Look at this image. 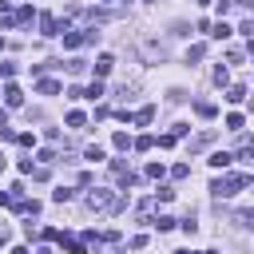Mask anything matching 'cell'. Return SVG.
<instances>
[{
  "instance_id": "6da1fadb",
  "label": "cell",
  "mask_w": 254,
  "mask_h": 254,
  "mask_svg": "<svg viewBox=\"0 0 254 254\" xmlns=\"http://www.w3.org/2000/svg\"><path fill=\"white\" fill-rule=\"evenodd\" d=\"M246 183H250L246 175H218V179L210 183V190H214V198H234Z\"/></svg>"
},
{
  "instance_id": "7a4b0ae2",
  "label": "cell",
  "mask_w": 254,
  "mask_h": 254,
  "mask_svg": "<svg viewBox=\"0 0 254 254\" xmlns=\"http://www.w3.org/2000/svg\"><path fill=\"white\" fill-rule=\"evenodd\" d=\"M87 206H91V210H123V202H119L111 190H103V187L87 190Z\"/></svg>"
},
{
  "instance_id": "3957f363",
  "label": "cell",
  "mask_w": 254,
  "mask_h": 254,
  "mask_svg": "<svg viewBox=\"0 0 254 254\" xmlns=\"http://www.w3.org/2000/svg\"><path fill=\"white\" fill-rule=\"evenodd\" d=\"M95 36H99L95 28H87V32H64V48H71V52H75V48H83V44H91Z\"/></svg>"
},
{
  "instance_id": "277c9868",
  "label": "cell",
  "mask_w": 254,
  "mask_h": 254,
  "mask_svg": "<svg viewBox=\"0 0 254 254\" xmlns=\"http://www.w3.org/2000/svg\"><path fill=\"white\" fill-rule=\"evenodd\" d=\"M234 159L254 163V139H250V135H242V139H238V155H234Z\"/></svg>"
},
{
  "instance_id": "5b68a950",
  "label": "cell",
  "mask_w": 254,
  "mask_h": 254,
  "mask_svg": "<svg viewBox=\"0 0 254 254\" xmlns=\"http://www.w3.org/2000/svg\"><path fill=\"white\" fill-rule=\"evenodd\" d=\"M4 103H8V107H24V91H20L16 83H8V87H4Z\"/></svg>"
},
{
  "instance_id": "8992f818",
  "label": "cell",
  "mask_w": 254,
  "mask_h": 254,
  "mask_svg": "<svg viewBox=\"0 0 254 254\" xmlns=\"http://www.w3.org/2000/svg\"><path fill=\"white\" fill-rule=\"evenodd\" d=\"M206 163H210V167H214V171H226V167H230V163H234V155H230V151H214V155H210V159H206Z\"/></svg>"
},
{
  "instance_id": "52a82bcc",
  "label": "cell",
  "mask_w": 254,
  "mask_h": 254,
  "mask_svg": "<svg viewBox=\"0 0 254 254\" xmlns=\"http://www.w3.org/2000/svg\"><path fill=\"white\" fill-rule=\"evenodd\" d=\"M111 67H115V56H107V52H103V56L95 60V79H103V75H107Z\"/></svg>"
},
{
  "instance_id": "ba28073f",
  "label": "cell",
  "mask_w": 254,
  "mask_h": 254,
  "mask_svg": "<svg viewBox=\"0 0 254 254\" xmlns=\"http://www.w3.org/2000/svg\"><path fill=\"white\" fill-rule=\"evenodd\" d=\"M214 111H218V107H214L210 99H198V103H194V115H198V119H214Z\"/></svg>"
},
{
  "instance_id": "9c48e42d",
  "label": "cell",
  "mask_w": 254,
  "mask_h": 254,
  "mask_svg": "<svg viewBox=\"0 0 254 254\" xmlns=\"http://www.w3.org/2000/svg\"><path fill=\"white\" fill-rule=\"evenodd\" d=\"M242 99H246V87L242 83H230L226 87V103H242Z\"/></svg>"
},
{
  "instance_id": "30bf717a",
  "label": "cell",
  "mask_w": 254,
  "mask_h": 254,
  "mask_svg": "<svg viewBox=\"0 0 254 254\" xmlns=\"http://www.w3.org/2000/svg\"><path fill=\"white\" fill-rule=\"evenodd\" d=\"M151 119H155V107H139V111L131 115V123H139V127H147Z\"/></svg>"
},
{
  "instance_id": "8fae6325",
  "label": "cell",
  "mask_w": 254,
  "mask_h": 254,
  "mask_svg": "<svg viewBox=\"0 0 254 254\" xmlns=\"http://www.w3.org/2000/svg\"><path fill=\"white\" fill-rule=\"evenodd\" d=\"M60 242H64V250H67V254H87V246H83V242H75V238H67V234H60Z\"/></svg>"
},
{
  "instance_id": "7c38bea8",
  "label": "cell",
  "mask_w": 254,
  "mask_h": 254,
  "mask_svg": "<svg viewBox=\"0 0 254 254\" xmlns=\"http://www.w3.org/2000/svg\"><path fill=\"white\" fill-rule=\"evenodd\" d=\"M28 20H32V8H20V12H16V16H8L4 24H8V28H16V24H28Z\"/></svg>"
},
{
  "instance_id": "4fadbf2b",
  "label": "cell",
  "mask_w": 254,
  "mask_h": 254,
  "mask_svg": "<svg viewBox=\"0 0 254 254\" xmlns=\"http://www.w3.org/2000/svg\"><path fill=\"white\" fill-rule=\"evenodd\" d=\"M206 36H214V40H226V36H230V24H226V20H218V24H210V32H206Z\"/></svg>"
},
{
  "instance_id": "5bb4252c",
  "label": "cell",
  "mask_w": 254,
  "mask_h": 254,
  "mask_svg": "<svg viewBox=\"0 0 254 254\" xmlns=\"http://www.w3.org/2000/svg\"><path fill=\"white\" fill-rule=\"evenodd\" d=\"M202 56H206V44H190L187 48V64H198Z\"/></svg>"
},
{
  "instance_id": "9a60e30c",
  "label": "cell",
  "mask_w": 254,
  "mask_h": 254,
  "mask_svg": "<svg viewBox=\"0 0 254 254\" xmlns=\"http://www.w3.org/2000/svg\"><path fill=\"white\" fill-rule=\"evenodd\" d=\"M36 91H40V95H60V83H56V79H40Z\"/></svg>"
},
{
  "instance_id": "2e32d148",
  "label": "cell",
  "mask_w": 254,
  "mask_h": 254,
  "mask_svg": "<svg viewBox=\"0 0 254 254\" xmlns=\"http://www.w3.org/2000/svg\"><path fill=\"white\" fill-rule=\"evenodd\" d=\"M210 139H214V131H202L198 139H190V155H194V151H202V147H210Z\"/></svg>"
},
{
  "instance_id": "e0dca14e",
  "label": "cell",
  "mask_w": 254,
  "mask_h": 254,
  "mask_svg": "<svg viewBox=\"0 0 254 254\" xmlns=\"http://www.w3.org/2000/svg\"><path fill=\"white\" fill-rule=\"evenodd\" d=\"M151 210H155V198H143V202L135 206V218H143V222H147V218H151Z\"/></svg>"
},
{
  "instance_id": "ac0fdd59",
  "label": "cell",
  "mask_w": 254,
  "mask_h": 254,
  "mask_svg": "<svg viewBox=\"0 0 254 254\" xmlns=\"http://www.w3.org/2000/svg\"><path fill=\"white\" fill-rule=\"evenodd\" d=\"M111 147H115V151H127V147H131L127 131H115V135H111Z\"/></svg>"
},
{
  "instance_id": "d6986e66",
  "label": "cell",
  "mask_w": 254,
  "mask_h": 254,
  "mask_svg": "<svg viewBox=\"0 0 254 254\" xmlns=\"http://www.w3.org/2000/svg\"><path fill=\"white\" fill-rule=\"evenodd\" d=\"M131 147H135V151H151V147H155V135H139Z\"/></svg>"
},
{
  "instance_id": "ffe728a7",
  "label": "cell",
  "mask_w": 254,
  "mask_h": 254,
  "mask_svg": "<svg viewBox=\"0 0 254 254\" xmlns=\"http://www.w3.org/2000/svg\"><path fill=\"white\" fill-rule=\"evenodd\" d=\"M52 198H56V202H71V198H75V190H71V187H56V194H52Z\"/></svg>"
},
{
  "instance_id": "44dd1931",
  "label": "cell",
  "mask_w": 254,
  "mask_h": 254,
  "mask_svg": "<svg viewBox=\"0 0 254 254\" xmlns=\"http://www.w3.org/2000/svg\"><path fill=\"white\" fill-rule=\"evenodd\" d=\"M83 123H87L83 111H67V127H83Z\"/></svg>"
},
{
  "instance_id": "7402d4cb",
  "label": "cell",
  "mask_w": 254,
  "mask_h": 254,
  "mask_svg": "<svg viewBox=\"0 0 254 254\" xmlns=\"http://www.w3.org/2000/svg\"><path fill=\"white\" fill-rule=\"evenodd\" d=\"M83 159H91V163H99V159H103V147H95V143H91V147H83Z\"/></svg>"
},
{
  "instance_id": "603a6c76",
  "label": "cell",
  "mask_w": 254,
  "mask_h": 254,
  "mask_svg": "<svg viewBox=\"0 0 254 254\" xmlns=\"http://www.w3.org/2000/svg\"><path fill=\"white\" fill-rule=\"evenodd\" d=\"M99 95H103V83H99V79H95V83H91V87H87V91H83V99H99Z\"/></svg>"
},
{
  "instance_id": "cb8c5ba5",
  "label": "cell",
  "mask_w": 254,
  "mask_h": 254,
  "mask_svg": "<svg viewBox=\"0 0 254 254\" xmlns=\"http://www.w3.org/2000/svg\"><path fill=\"white\" fill-rule=\"evenodd\" d=\"M226 127H230V131H242V115L230 111V115H226Z\"/></svg>"
},
{
  "instance_id": "d4e9b609",
  "label": "cell",
  "mask_w": 254,
  "mask_h": 254,
  "mask_svg": "<svg viewBox=\"0 0 254 254\" xmlns=\"http://www.w3.org/2000/svg\"><path fill=\"white\" fill-rule=\"evenodd\" d=\"M171 198H175L171 187H159V190H155V202H171Z\"/></svg>"
},
{
  "instance_id": "484cf974",
  "label": "cell",
  "mask_w": 254,
  "mask_h": 254,
  "mask_svg": "<svg viewBox=\"0 0 254 254\" xmlns=\"http://www.w3.org/2000/svg\"><path fill=\"white\" fill-rule=\"evenodd\" d=\"M151 226H159V230H171V226H175V218H171V214H159Z\"/></svg>"
},
{
  "instance_id": "4316f807",
  "label": "cell",
  "mask_w": 254,
  "mask_h": 254,
  "mask_svg": "<svg viewBox=\"0 0 254 254\" xmlns=\"http://www.w3.org/2000/svg\"><path fill=\"white\" fill-rule=\"evenodd\" d=\"M234 218H238V222H242V226H250V230H254V210H238V214H234Z\"/></svg>"
},
{
  "instance_id": "83f0119b",
  "label": "cell",
  "mask_w": 254,
  "mask_h": 254,
  "mask_svg": "<svg viewBox=\"0 0 254 254\" xmlns=\"http://www.w3.org/2000/svg\"><path fill=\"white\" fill-rule=\"evenodd\" d=\"M226 79H230V75H226V64H218V67H214V83H218V87H222V83H226Z\"/></svg>"
},
{
  "instance_id": "f1b7e54d",
  "label": "cell",
  "mask_w": 254,
  "mask_h": 254,
  "mask_svg": "<svg viewBox=\"0 0 254 254\" xmlns=\"http://www.w3.org/2000/svg\"><path fill=\"white\" fill-rule=\"evenodd\" d=\"M16 143H20V147H36V135H32V131H24V135H16Z\"/></svg>"
},
{
  "instance_id": "f546056e",
  "label": "cell",
  "mask_w": 254,
  "mask_h": 254,
  "mask_svg": "<svg viewBox=\"0 0 254 254\" xmlns=\"http://www.w3.org/2000/svg\"><path fill=\"white\" fill-rule=\"evenodd\" d=\"M147 179H163V163H147Z\"/></svg>"
},
{
  "instance_id": "4dcf8cb0",
  "label": "cell",
  "mask_w": 254,
  "mask_h": 254,
  "mask_svg": "<svg viewBox=\"0 0 254 254\" xmlns=\"http://www.w3.org/2000/svg\"><path fill=\"white\" fill-rule=\"evenodd\" d=\"M171 175H175V179H187V175H190V163H175V171H171Z\"/></svg>"
},
{
  "instance_id": "1f68e13d",
  "label": "cell",
  "mask_w": 254,
  "mask_h": 254,
  "mask_svg": "<svg viewBox=\"0 0 254 254\" xmlns=\"http://www.w3.org/2000/svg\"><path fill=\"white\" fill-rule=\"evenodd\" d=\"M127 246H131V250H143V246H147V234H135V238H131Z\"/></svg>"
},
{
  "instance_id": "d6a6232c",
  "label": "cell",
  "mask_w": 254,
  "mask_h": 254,
  "mask_svg": "<svg viewBox=\"0 0 254 254\" xmlns=\"http://www.w3.org/2000/svg\"><path fill=\"white\" fill-rule=\"evenodd\" d=\"M0 127H8V111L4 107H0Z\"/></svg>"
},
{
  "instance_id": "836d02e7",
  "label": "cell",
  "mask_w": 254,
  "mask_h": 254,
  "mask_svg": "<svg viewBox=\"0 0 254 254\" xmlns=\"http://www.w3.org/2000/svg\"><path fill=\"white\" fill-rule=\"evenodd\" d=\"M0 242H8V226L4 222H0Z\"/></svg>"
},
{
  "instance_id": "e575fe53",
  "label": "cell",
  "mask_w": 254,
  "mask_h": 254,
  "mask_svg": "<svg viewBox=\"0 0 254 254\" xmlns=\"http://www.w3.org/2000/svg\"><path fill=\"white\" fill-rule=\"evenodd\" d=\"M12 254H28V250H24V246H12Z\"/></svg>"
},
{
  "instance_id": "d590c367",
  "label": "cell",
  "mask_w": 254,
  "mask_h": 254,
  "mask_svg": "<svg viewBox=\"0 0 254 254\" xmlns=\"http://www.w3.org/2000/svg\"><path fill=\"white\" fill-rule=\"evenodd\" d=\"M238 4H242V8H254V0H238Z\"/></svg>"
},
{
  "instance_id": "8d00e7d4",
  "label": "cell",
  "mask_w": 254,
  "mask_h": 254,
  "mask_svg": "<svg viewBox=\"0 0 254 254\" xmlns=\"http://www.w3.org/2000/svg\"><path fill=\"white\" fill-rule=\"evenodd\" d=\"M36 254H52V250H48V246H40V250H36Z\"/></svg>"
},
{
  "instance_id": "74e56055",
  "label": "cell",
  "mask_w": 254,
  "mask_h": 254,
  "mask_svg": "<svg viewBox=\"0 0 254 254\" xmlns=\"http://www.w3.org/2000/svg\"><path fill=\"white\" fill-rule=\"evenodd\" d=\"M250 60H254V40H250Z\"/></svg>"
},
{
  "instance_id": "f35d334b",
  "label": "cell",
  "mask_w": 254,
  "mask_h": 254,
  "mask_svg": "<svg viewBox=\"0 0 254 254\" xmlns=\"http://www.w3.org/2000/svg\"><path fill=\"white\" fill-rule=\"evenodd\" d=\"M194 4H210V0H194Z\"/></svg>"
},
{
  "instance_id": "ab89813d",
  "label": "cell",
  "mask_w": 254,
  "mask_h": 254,
  "mask_svg": "<svg viewBox=\"0 0 254 254\" xmlns=\"http://www.w3.org/2000/svg\"><path fill=\"white\" fill-rule=\"evenodd\" d=\"M198 254H214V250H198Z\"/></svg>"
},
{
  "instance_id": "60d3db41",
  "label": "cell",
  "mask_w": 254,
  "mask_h": 254,
  "mask_svg": "<svg viewBox=\"0 0 254 254\" xmlns=\"http://www.w3.org/2000/svg\"><path fill=\"white\" fill-rule=\"evenodd\" d=\"M0 171H4V155H0Z\"/></svg>"
},
{
  "instance_id": "b9f144b4",
  "label": "cell",
  "mask_w": 254,
  "mask_h": 254,
  "mask_svg": "<svg viewBox=\"0 0 254 254\" xmlns=\"http://www.w3.org/2000/svg\"><path fill=\"white\" fill-rule=\"evenodd\" d=\"M0 48H4V40H0Z\"/></svg>"
},
{
  "instance_id": "7bdbcfd3",
  "label": "cell",
  "mask_w": 254,
  "mask_h": 254,
  "mask_svg": "<svg viewBox=\"0 0 254 254\" xmlns=\"http://www.w3.org/2000/svg\"><path fill=\"white\" fill-rule=\"evenodd\" d=\"M151 4H155V0H151Z\"/></svg>"
}]
</instances>
